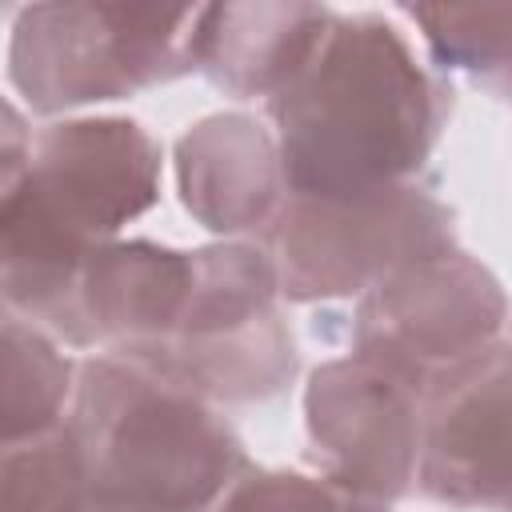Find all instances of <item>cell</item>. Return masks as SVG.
<instances>
[{
    "instance_id": "1",
    "label": "cell",
    "mask_w": 512,
    "mask_h": 512,
    "mask_svg": "<svg viewBox=\"0 0 512 512\" xmlns=\"http://www.w3.org/2000/svg\"><path fill=\"white\" fill-rule=\"evenodd\" d=\"M452 108L404 32L376 16H332L300 72L268 96L288 196L348 200L412 184Z\"/></svg>"
},
{
    "instance_id": "2",
    "label": "cell",
    "mask_w": 512,
    "mask_h": 512,
    "mask_svg": "<svg viewBox=\"0 0 512 512\" xmlns=\"http://www.w3.org/2000/svg\"><path fill=\"white\" fill-rule=\"evenodd\" d=\"M160 196V144L128 116H88L24 136L4 108L0 276L8 312L56 324L84 260Z\"/></svg>"
},
{
    "instance_id": "3",
    "label": "cell",
    "mask_w": 512,
    "mask_h": 512,
    "mask_svg": "<svg viewBox=\"0 0 512 512\" xmlns=\"http://www.w3.org/2000/svg\"><path fill=\"white\" fill-rule=\"evenodd\" d=\"M64 424L88 492L140 512H208L248 472L240 436L204 396L112 352L80 364Z\"/></svg>"
},
{
    "instance_id": "4",
    "label": "cell",
    "mask_w": 512,
    "mask_h": 512,
    "mask_svg": "<svg viewBox=\"0 0 512 512\" xmlns=\"http://www.w3.org/2000/svg\"><path fill=\"white\" fill-rule=\"evenodd\" d=\"M208 4H28L8 44V80L32 112L120 100L200 72Z\"/></svg>"
},
{
    "instance_id": "5",
    "label": "cell",
    "mask_w": 512,
    "mask_h": 512,
    "mask_svg": "<svg viewBox=\"0 0 512 512\" xmlns=\"http://www.w3.org/2000/svg\"><path fill=\"white\" fill-rule=\"evenodd\" d=\"M276 264L256 244L192 252V292L176 328L136 360L208 404L276 396L296 372L292 336L276 312Z\"/></svg>"
},
{
    "instance_id": "6",
    "label": "cell",
    "mask_w": 512,
    "mask_h": 512,
    "mask_svg": "<svg viewBox=\"0 0 512 512\" xmlns=\"http://www.w3.org/2000/svg\"><path fill=\"white\" fill-rule=\"evenodd\" d=\"M452 248V212L420 184L348 200L288 196L264 232L280 296L296 304L364 296L396 268Z\"/></svg>"
},
{
    "instance_id": "7",
    "label": "cell",
    "mask_w": 512,
    "mask_h": 512,
    "mask_svg": "<svg viewBox=\"0 0 512 512\" xmlns=\"http://www.w3.org/2000/svg\"><path fill=\"white\" fill-rule=\"evenodd\" d=\"M424 392V380L368 352L320 364L304 388L320 476L368 504L392 508L416 480Z\"/></svg>"
},
{
    "instance_id": "8",
    "label": "cell",
    "mask_w": 512,
    "mask_h": 512,
    "mask_svg": "<svg viewBox=\"0 0 512 512\" xmlns=\"http://www.w3.org/2000/svg\"><path fill=\"white\" fill-rule=\"evenodd\" d=\"M352 344L432 384V376L488 348L508 320L496 276L460 248L416 260L368 288L352 316Z\"/></svg>"
},
{
    "instance_id": "9",
    "label": "cell",
    "mask_w": 512,
    "mask_h": 512,
    "mask_svg": "<svg viewBox=\"0 0 512 512\" xmlns=\"http://www.w3.org/2000/svg\"><path fill=\"white\" fill-rule=\"evenodd\" d=\"M416 484L452 508L512 512V340H492L432 376Z\"/></svg>"
},
{
    "instance_id": "10",
    "label": "cell",
    "mask_w": 512,
    "mask_h": 512,
    "mask_svg": "<svg viewBox=\"0 0 512 512\" xmlns=\"http://www.w3.org/2000/svg\"><path fill=\"white\" fill-rule=\"evenodd\" d=\"M188 292L192 252L112 240L84 260L52 332L72 348L104 344L112 356H144L176 328Z\"/></svg>"
},
{
    "instance_id": "11",
    "label": "cell",
    "mask_w": 512,
    "mask_h": 512,
    "mask_svg": "<svg viewBox=\"0 0 512 512\" xmlns=\"http://www.w3.org/2000/svg\"><path fill=\"white\" fill-rule=\"evenodd\" d=\"M184 208L220 236L268 232L288 200L276 136L244 112H220L184 132L176 148Z\"/></svg>"
},
{
    "instance_id": "12",
    "label": "cell",
    "mask_w": 512,
    "mask_h": 512,
    "mask_svg": "<svg viewBox=\"0 0 512 512\" xmlns=\"http://www.w3.org/2000/svg\"><path fill=\"white\" fill-rule=\"evenodd\" d=\"M336 12L324 4H208L200 72L236 100L276 96Z\"/></svg>"
},
{
    "instance_id": "13",
    "label": "cell",
    "mask_w": 512,
    "mask_h": 512,
    "mask_svg": "<svg viewBox=\"0 0 512 512\" xmlns=\"http://www.w3.org/2000/svg\"><path fill=\"white\" fill-rule=\"evenodd\" d=\"M76 372L68 356L24 316L4 320V444L40 436L60 420V408L76 392Z\"/></svg>"
},
{
    "instance_id": "14",
    "label": "cell",
    "mask_w": 512,
    "mask_h": 512,
    "mask_svg": "<svg viewBox=\"0 0 512 512\" xmlns=\"http://www.w3.org/2000/svg\"><path fill=\"white\" fill-rule=\"evenodd\" d=\"M400 12L420 28L440 68L512 96V4H408Z\"/></svg>"
},
{
    "instance_id": "15",
    "label": "cell",
    "mask_w": 512,
    "mask_h": 512,
    "mask_svg": "<svg viewBox=\"0 0 512 512\" xmlns=\"http://www.w3.org/2000/svg\"><path fill=\"white\" fill-rule=\"evenodd\" d=\"M4 512H88V472L68 424L4 444Z\"/></svg>"
},
{
    "instance_id": "16",
    "label": "cell",
    "mask_w": 512,
    "mask_h": 512,
    "mask_svg": "<svg viewBox=\"0 0 512 512\" xmlns=\"http://www.w3.org/2000/svg\"><path fill=\"white\" fill-rule=\"evenodd\" d=\"M208 512H392L352 496L328 476H304L284 468H252L232 480V488Z\"/></svg>"
},
{
    "instance_id": "17",
    "label": "cell",
    "mask_w": 512,
    "mask_h": 512,
    "mask_svg": "<svg viewBox=\"0 0 512 512\" xmlns=\"http://www.w3.org/2000/svg\"><path fill=\"white\" fill-rule=\"evenodd\" d=\"M88 512H140V508H128V504H112V500H100L88 492Z\"/></svg>"
}]
</instances>
